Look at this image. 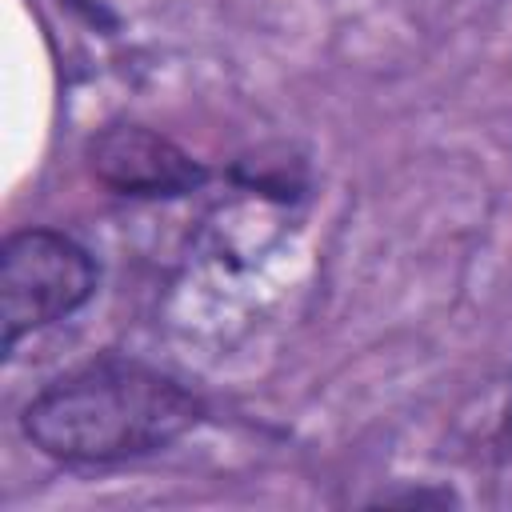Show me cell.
<instances>
[{"label":"cell","mask_w":512,"mask_h":512,"mask_svg":"<svg viewBox=\"0 0 512 512\" xmlns=\"http://www.w3.org/2000/svg\"><path fill=\"white\" fill-rule=\"evenodd\" d=\"M200 420V400L172 376L136 360H96L48 384L24 408V436L76 464L144 456Z\"/></svg>","instance_id":"obj_1"},{"label":"cell","mask_w":512,"mask_h":512,"mask_svg":"<svg viewBox=\"0 0 512 512\" xmlns=\"http://www.w3.org/2000/svg\"><path fill=\"white\" fill-rule=\"evenodd\" d=\"M96 288L92 256L48 228H24L0 248V348L76 312Z\"/></svg>","instance_id":"obj_2"},{"label":"cell","mask_w":512,"mask_h":512,"mask_svg":"<svg viewBox=\"0 0 512 512\" xmlns=\"http://www.w3.org/2000/svg\"><path fill=\"white\" fill-rule=\"evenodd\" d=\"M88 164L120 196H184L204 184V168L184 148L140 124H116L92 136Z\"/></svg>","instance_id":"obj_3"}]
</instances>
